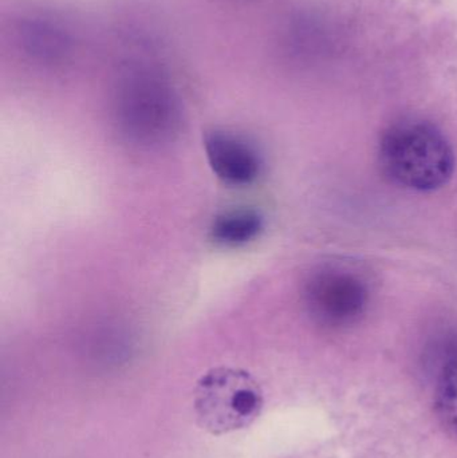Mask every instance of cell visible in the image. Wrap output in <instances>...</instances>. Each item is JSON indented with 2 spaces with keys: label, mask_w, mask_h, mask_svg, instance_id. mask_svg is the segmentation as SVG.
Segmentation results:
<instances>
[{
  "label": "cell",
  "mask_w": 457,
  "mask_h": 458,
  "mask_svg": "<svg viewBox=\"0 0 457 458\" xmlns=\"http://www.w3.org/2000/svg\"><path fill=\"white\" fill-rule=\"evenodd\" d=\"M435 406L439 419L457 436V346L445 352L437 374Z\"/></svg>",
  "instance_id": "obj_7"
},
{
  "label": "cell",
  "mask_w": 457,
  "mask_h": 458,
  "mask_svg": "<svg viewBox=\"0 0 457 458\" xmlns=\"http://www.w3.org/2000/svg\"><path fill=\"white\" fill-rule=\"evenodd\" d=\"M384 171L396 184L418 192L444 187L455 171L447 137L432 123L408 120L392 126L380 145Z\"/></svg>",
  "instance_id": "obj_1"
},
{
  "label": "cell",
  "mask_w": 457,
  "mask_h": 458,
  "mask_svg": "<svg viewBox=\"0 0 457 458\" xmlns=\"http://www.w3.org/2000/svg\"><path fill=\"white\" fill-rule=\"evenodd\" d=\"M306 306L317 322L343 327L357 322L369 303L367 283L354 272L325 267L306 283Z\"/></svg>",
  "instance_id": "obj_3"
},
{
  "label": "cell",
  "mask_w": 457,
  "mask_h": 458,
  "mask_svg": "<svg viewBox=\"0 0 457 458\" xmlns=\"http://www.w3.org/2000/svg\"><path fill=\"white\" fill-rule=\"evenodd\" d=\"M265 228L262 215L252 208H236L223 212L211 225V237L224 247H241L259 237Z\"/></svg>",
  "instance_id": "obj_6"
},
{
  "label": "cell",
  "mask_w": 457,
  "mask_h": 458,
  "mask_svg": "<svg viewBox=\"0 0 457 458\" xmlns=\"http://www.w3.org/2000/svg\"><path fill=\"white\" fill-rule=\"evenodd\" d=\"M121 106L126 128L144 140L165 136L176 117V105L168 89L148 78L128 83Z\"/></svg>",
  "instance_id": "obj_4"
},
{
  "label": "cell",
  "mask_w": 457,
  "mask_h": 458,
  "mask_svg": "<svg viewBox=\"0 0 457 458\" xmlns=\"http://www.w3.org/2000/svg\"><path fill=\"white\" fill-rule=\"evenodd\" d=\"M198 424L212 435L250 427L263 408V393L241 369L216 368L199 379L193 397Z\"/></svg>",
  "instance_id": "obj_2"
},
{
  "label": "cell",
  "mask_w": 457,
  "mask_h": 458,
  "mask_svg": "<svg viewBox=\"0 0 457 458\" xmlns=\"http://www.w3.org/2000/svg\"><path fill=\"white\" fill-rule=\"evenodd\" d=\"M203 144L212 174L225 185L249 187L259 179L262 155L246 137L225 129H214L207 131Z\"/></svg>",
  "instance_id": "obj_5"
}]
</instances>
